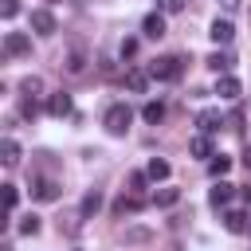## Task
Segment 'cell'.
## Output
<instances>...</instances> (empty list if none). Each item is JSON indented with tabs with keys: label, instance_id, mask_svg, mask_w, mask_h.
Returning a JSON list of instances; mask_svg holds the SVG:
<instances>
[{
	"label": "cell",
	"instance_id": "6da1fadb",
	"mask_svg": "<svg viewBox=\"0 0 251 251\" xmlns=\"http://www.w3.org/2000/svg\"><path fill=\"white\" fill-rule=\"evenodd\" d=\"M102 122H106V129H110L114 137H122V133L129 129V122H133V110H129L126 102H114V106L106 110V118H102Z\"/></svg>",
	"mask_w": 251,
	"mask_h": 251
},
{
	"label": "cell",
	"instance_id": "7a4b0ae2",
	"mask_svg": "<svg viewBox=\"0 0 251 251\" xmlns=\"http://www.w3.org/2000/svg\"><path fill=\"white\" fill-rule=\"evenodd\" d=\"M180 59L176 55H161V59H153L149 63V78H161V82H173V78H180Z\"/></svg>",
	"mask_w": 251,
	"mask_h": 251
},
{
	"label": "cell",
	"instance_id": "3957f363",
	"mask_svg": "<svg viewBox=\"0 0 251 251\" xmlns=\"http://www.w3.org/2000/svg\"><path fill=\"white\" fill-rule=\"evenodd\" d=\"M31 51V39L24 35V31H8L4 35V55L8 59H20V55H27Z\"/></svg>",
	"mask_w": 251,
	"mask_h": 251
},
{
	"label": "cell",
	"instance_id": "277c9868",
	"mask_svg": "<svg viewBox=\"0 0 251 251\" xmlns=\"http://www.w3.org/2000/svg\"><path fill=\"white\" fill-rule=\"evenodd\" d=\"M220 126H224V114H220L216 106H208V110L196 114V129H200V133H216Z\"/></svg>",
	"mask_w": 251,
	"mask_h": 251
},
{
	"label": "cell",
	"instance_id": "5b68a950",
	"mask_svg": "<svg viewBox=\"0 0 251 251\" xmlns=\"http://www.w3.org/2000/svg\"><path fill=\"white\" fill-rule=\"evenodd\" d=\"M231 196H235V184L216 180V184H212V192H208V204H212V208H227V204H231Z\"/></svg>",
	"mask_w": 251,
	"mask_h": 251
},
{
	"label": "cell",
	"instance_id": "8992f818",
	"mask_svg": "<svg viewBox=\"0 0 251 251\" xmlns=\"http://www.w3.org/2000/svg\"><path fill=\"white\" fill-rule=\"evenodd\" d=\"M31 31H35V35H55V16H51L47 8H35V12H31Z\"/></svg>",
	"mask_w": 251,
	"mask_h": 251
},
{
	"label": "cell",
	"instance_id": "52a82bcc",
	"mask_svg": "<svg viewBox=\"0 0 251 251\" xmlns=\"http://www.w3.org/2000/svg\"><path fill=\"white\" fill-rule=\"evenodd\" d=\"M224 227L231 231V235H243L251 224H247V212H239V208H224Z\"/></svg>",
	"mask_w": 251,
	"mask_h": 251
},
{
	"label": "cell",
	"instance_id": "ba28073f",
	"mask_svg": "<svg viewBox=\"0 0 251 251\" xmlns=\"http://www.w3.org/2000/svg\"><path fill=\"white\" fill-rule=\"evenodd\" d=\"M63 71H67V75H82V71H86V51H82V47H71V51L63 55Z\"/></svg>",
	"mask_w": 251,
	"mask_h": 251
},
{
	"label": "cell",
	"instance_id": "9c48e42d",
	"mask_svg": "<svg viewBox=\"0 0 251 251\" xmlns=\"http://www.w3.org/2000/svg\"><path fill=\"white\" fill-rule=\"evenodd\" d=\"M141 31H145L149 39H161V35H165V12H149L145 24H141Z\"/></svg>",
	"mask_w": 251,
	"mask_h": 251
},
{
	"label": "cell",
	"instance_id": "30bf717a",
	"mask_svg": "<svg viewBox=\"0 0 251 251\" xmlns=\"http://www.w3.org/2000/svg\"><path fill=\"white\" fill-rule=\"evenodd\" d=\"M239 90H243V86H239L235 75H220V78H216V94H220V98H239Z\"/></svg>",
	"mask_w": 251,
	"mask_h": 251
},
{
	"label": "cell",
	"instance_id": "8fae6325",
	"mask_svg": "<svg viewBox=\"0 0 251 251\" xmlns=\"http://www.w3.org/2000/svg\"><path fill=\"white\" fill-rule=\"evenodd\" d=\"M47 114H51V118H67V114H71V94H63V90L51 94V98H47Z\"/></svg>",
	"mask_w": 251,
	"mask_h": 251
},
{
	"label": "cell",
	"instance_id": "7c38bea8",
	"mask_svg": "<svg viewBox=\"0 0 251 251\" xmlns=\"http://www.w3.org/2000/svg\"><path fill=\"white\" fill-rule=\"evenodd\" d=\"M188 153H192V157H208V161H212V157H216V153H212V133H196V137L188 141Z\"/></svg>",
	"mask_w": 251,
	"mask_h": 251
},
{
	"label": "cell",
	"instance_id": "4fadbf2b",
	"mask_svg": "<svg viewBox=\"0 0 251 251\" xmlns=\"http://www.w3.org/2000/svg\"><path fill=\"white\" fill-rule=\"evenodd\" d=\"M31 196H35V200H43V204H51V200H59V184L43 176V180H35V188H31Z\"/></svg>",
	"mask_w": 251,
	"mask_h": 251
},
{
	"label": "cell",
	"instance_id": "5bb4252c",
	"mask_svg": "<svg viewBox=\"0 0 251 251\" xmlns=\"http://www.w3.org/2000/svg\"><path fill=\"white\" fill-rule=\"evenodd\" d=\"M126 86H129L133 94H145V86H149V71H137V67H129V71H126Z\"/></svg>",
	"mask_w": 251,
	"mask_h": 251
},
{
	"label": "cell",
	"instance_id": "9a60e30c",
	"mask_svg": "<svg viewBox=\"0 0 251 251\" xmlns=\"http://www.w3.org/2000/svg\"><path fill=\"white\" fill-rule=\"evenodd\" d=\"M231 63H235V59H231L227 51H212V55H208V67H212L216 75H231Z\"/></svg>",
	"mask_w": 251,
	"mask_h": 251
},
{
	"label": "cell",
	"instance_id": "2e32d148",
	"mask_svg": "<svg viewBox=\"0 0 251 251\" xmlns=\"http://www.w3.org/2000/svg\"><path fill=\"white\" fill-rule=\"evenodd\" d=\"M0 161H4L8 169H16V165H20V145H16L12 137H4V141H0Z\"/></svg>",
	"mask_w": 251,
	"mask_h": 251
},
{
	"label": "cell",
	"instance_id": "e0dca14e",
	"mask_svg": "<svg viewBox=\"0 0 251 251\" xmlns=\"http://www.w3.org/2000/svg\"><path fill=\"white\" fill-rule=\"evenodd\" d=\"M208 173H212L216 180H224V176L231 173V157H227V153H216V157L208 161Z\"/></svg>",
	"mask_w": 251,
	"mask_h": 251
},
{
	"label": "cell",
	"instance_id": "ac0fdd59",
	"mask_svg": "<svg viewBox=\"0 0 251 251\" xmlns=\"http://www.w3.org/2000/svg\"><path fill=\"white\" fill-rule=\"evenodd\" d=\"M169 173H173V169H169L165 157H153V161L145 165V176H149V180H169Z\"/></svg>",
	"mask_w": 251,
	"mask_h": 251
},
{
	"label": "cell",
	"instance_id": "d6986e66",
	"mask_svg": "<svg viewBox=\"0 0 251 251\" xmlns=\"http://www.w3.org/2000/svg\"><path fill=\"white\" fill-rule=\"evenodd\" d=\"M208 35H212L216 43H231V35H235V27H231V20H216Z\"/></svg>",
	"mask_w": 251,
	"mask_h": 251
},
{
	"label": "cell",
	"instance_id": "ffe728a7",
	"mask_svg": "<svg viewBox=\"0 0 251 251\" xmlns=\"http://www.w3.org/2000/svg\"><path fill=\"white\" fill-rule=\"evenodd\" d=\"M176 200H180V188H157V192H153V204H157V208H173Z\"/></svg>",
	"mask_w": 251,
	"mask_h": 251
},
{
	"label": "cell",
	"instance_id": "44dd1931",
	"mask_svg": "<svg viewBox=\"0 0 251 251\" xmlns=\"http://www.w3.org/2000/svg\"><path fill=\"white\" fill-rule=\"evenodd\" d=\"M141 118H145L149 126H157V122L165 118V102H145V106H141Z\"/></svg>",
	"mask_w": 251,
	"mask_h": 251
},
{
	"label": "cell",
	"instance_id": "7402d4cb",
	"mask_svg": "<svg viewBox=\"0 0 251 251\" xmlns=\"http://www.w3.org/2000/svg\"><path fill=\"white\" fill-rule=\"evenodd\" d=\"M145 200L141 196H122V200H114V216H126V212H137Z\"/></svg>",
	"mask_w": 251,
	"mask_h": 251
},
{
	"label": "cell",
	"instance_id": "603a6c76",
	"mask_svg": "<svg viewBox=\"0 0 251 251\" xmlns=\"http://www.w3.org/2000/svg\"><path fill=\"white\" fill-rule=\"evenodd\" d=\"M20 90H24V98H31V102H35V98H39V90H43V78H35V75H27V78L20 82Z\"/></svg>",
	"mask_w": 251,
	"mask_h": 251
},
{
	"label": "cell",
	"instance_id": "cb8c5ba5",
	"mask_svg": "<svg viewBox=\"0 0 251 251\" xmlns=\"http://www.w3.org/2000/svg\"><path fill=\"white\" fill-rule=\"evenodd\" d=\"M98 208H102V196H98V192H86V196H82V204H78V212H82V220H86V216H94Z\"/></svg>",
	"mask_w": 251,
	"mask_h": 251
},
{
	"label": "cell",
	"instance_id": "d4e9b609",
	"mask_svg": "<svg viewBox=\"0 0 251 251\" xmlns=\"http://www.w3.org/2000/svg\"><path fill=\"white\" fill-rule=\"evenodd\" d=\"M16 204H20V188L16 184H4V208H8V216L16 212Z\"/></svg>",
	"mask_w": 251,
	"mask_h": 251
},
{
	"label": "cell",
	"instance_id": "484cf974",
	"mask_svg": "<svg viewBox=\"0 0 251 251\" xmlns=\"http://www.w3.org/2000/svg\"><path fill=\"white\" fill-rule=\"evenodd\" d=\"M20 231L24 235H39V216H24L20 220Z\"/></svg>",
	"mask_w": 251,
	"mask_h": 251
},
{
	"label": "cell",
	"instance_id": "4316f807",
	"mask_svg": "<svg viewBox=\"0 0 251 251\" xmlns=\"http://www.w3.org/2000/svg\"><path fill=\"white\" fill-rule=\"evenodd\" d=\"M16 12H20V0H0V16L4 20H12Z\"/></svg>",
	"mask_w": 251,
	"mask_h": 251
},
{
	"label": "cell",
	"instance_id": "83f0119b",
	"mask_svg": "<svg viewBox=\"0 0 251 251\" xmlns=\"http://www.w3.org/2000/svg\"><path fill=\"white\" fill-rule=\"evenodd\" d=\"M145 180H149L145 173H133V176H129V184H133V196H141V192H145Z\"/></svg>",
	"mask_w": 251,
	"mask_h": 251
},
{
	"label": "cell",
	"instance_id": "f1b7e54d",
	"mask_svg": "<svg viewBox=\"0 0 251 251\" xmlns=\"http://www.w3.org/2000/svg\"><path fill=\"white\" fill-rule=\"evenodd\" d=\"M149 239V231L145 227H133V231H126V243H145Z\"/></svg>",
	"mask_w": 251,
	"mask_h": 251
},
{
	"label": "cell",
	"instance_id": "f546056e",
	"mask_svg": "<svg viewBox=\"0 0 251 251\" xmlns=\"http://www.w3.org/2000/svg\"><path fill=\"white\" fill-rule=\"evenodd\" d=\"M157 8L173 16V12H180V8H184V0H157Z\"/></svg>",
	"mask_w": 251,
	"mask_h": 251
},
{
	"label": "cell",
	"instance_id": "4dcf8cb0",
	"mask_svg": "<svg viewBox=\"0 0 251 251\" xmlns=\"http://www.w3.org/2000/svg\"><path fill=\"white\" fill-rule=\"evenodd\" d=\"M129 55H137V39H122V59H129Z\"/></svg>",
	"mask_w": 251,
	"mask_h": 251
},
{
	"label": "cell",
	"instance_id": "1f68e13d",
	"mask_svg": "<svg viewBox=\"0 0 251 251\" xmlns=\"http://www.w3.org/2000/svg\"><path fill=\"white\" fill-rule=\"evenodd\" d=\"M220 4H224V12H235L239 8V0H220Z\"/></svg>",
	"mask_w": 251,
	"mask_h": 251
},
{
	"label": "cell",
	"instance_id": "d6a6232c",
	"mask_svg": "<svg viewBox=\"0 0 251 251\" xmlns=\"http://www.w3.org/2000/svg\"><path fill=\"white\" fill-rule=\"evenodd\" d=\"M243 165H247V169H251V145H247V149H243Z\"/></svg>",
	"mask_w": 251,
	"mask_h": 251
},
{
	"label": "cell",
	"instance_id": "836d02e7",
	"mask_svg": "<svg viewBox=\"0 0 251 251\" xmlns=\"http://www.w3.org/2000/svg\"><path fill=\"white\" fill-rule=\"evenodd\" d=\"M239 196H243V200H247V204H251V188H239Z\"/></svg>",
	"mask_w": 251,
	"mask_h": 251
},
{
	"label": "cell",
	"instance_id": "e575fe53",
	"mask_svg": "<svg viewBox=\"0 0 251 251\" xmlns=\"http://www.w3.org/2000/svg\"><path fill=\"white\" fill-rule=\"evenodd\" d=\"M75 251H78V247H75Z\"/></svg>",
	"mask_w": 251,
	"mask_h": 251
}]
</instances>
